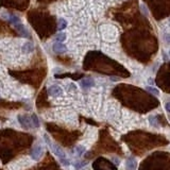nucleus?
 Wrapping results in <instances>:
<instances>
[{
	"instance_id": "17",
	"label": "nucleus",
	"mask_w": 170,
	"mask_h": 170,
	"mask_svg": "<svg viewBox=\"0 0 170 170\" xmlns=\"http://www.w3.org/2000/svg\"><path fill=\"white\" fill-rule=\"evenodd\" d=\"M166 38H168V39H167V42H168L170 44V36H169V35H166Z\"/></svg>"
},
{
	"instance_id": "14",
	"label": "nucleus",
	"mask_w": 170,
	"mask_h": 170,
	"mask_svg": "<svg viewBox=\"0 0 170 170\" xmlns=\"http://www.w3.org/2000/svg\"><path fill=\"white\" fill-rule=\"evenodd\" d=\"M31 120H32V123H33L34 127L35 128L39 127V120H38V118H37V116H36L35 114H33L32 116H31Z\"/></svg>"
},
{
	"instance_id": "16",
	"label": "nucleus",
	"mask_w": 170,
	"mask_h": 170,
	"mask_svg": "<svg viewBox=\"0 0 170 170\" xmlns=\"http://www.w3.org/2000/svg\"><path fill=\"white\" fill-rule=\"evenodd\" d=\"M165 108H166V111L168 113H170V102H167L166 105H165Z\"/></svg>"
},
{
	"instance_id": "4",
	"label": "nucleus",
	"mask_w": 170,
	"mask_h": 170,
	"mask_svg": "<svg viewBox=\"0 0 170 170\" xmlns=\"http://www.w3.org/2000/svg\"><path fill=\"white\" fill-rule=\"evenodd\" d=\"M18 121L19 123L21 124V127L25 128V129H30L31 128V121L27 116H23V115H19L18 116Z\"/></svg>"
},
{
	"instance_id": "8",
	"label": "nucleus",
	"mask_w": 170,
	"mask_h": 170,
	"mask_svg": "<svg viewBox=\"0 0 170 170\" xmlns=\"http://www.w3.org/2000/svg\"><path fill=\"white\" fill-rule=\"evenodd\" d=\"M15 28L17 29V31H19L20 33V35L23 36V37H29V32L27 31V29L23 27V25L21 23H18V25H16L15 26Z\"/></svg>"
},
{
	"instance_id": "18",
	"label": "nucleus",
	"mask_w": 170,
	"mask_h": 170,
	"mask_svg": "<svg viewBox=\"0 0 170 170\" xmlns=\"http://www.w3.org/2000/svg\"><path fill=\"white\" fill-rule=\"evenodd\" d=\"M169 53H170V52H169Z\"/></svg>"
},
{
	"instance_id": "9",
	"label": "nucleus",
	"mask_w": 170,
	"mask_h": 170,
	"mask_svg": "<svg viewBox=\"0 0 170 170\" xmlns=\"http://www.w3.org/2000/svg\"><path fill=\"white\" fill-rule=\"evenodd\" d=\"M34 50V46L32 42H26L23 46V53H30Z\"/></svg>"
},
{
	"instance_id": "2",
	"label": "nucleus",
	"mask_w": 170,
	"mask_h": 170,
	"mask_svg": "<svg viewBox=\"0 0 170 170\" xmlns=\"http://www.w3.org/2000/svg\"><path fill=\"white\" fill-rule=\"evenodd\" d=\"M42 153H44V149H42L40 146H36L34 147L32 151H31V157H32V160H38L40 157H42Z\"/></svg>"
},
{
	"instance_id": "7",
	"label": "nucleus",
	"mask_w": 170,
	"mask_h": 170,
	"mask_svg": "<svg viewBox=\"0 0 170 170\" xmlns=\"http://www.w3.org/2000/svg\"><path fill=\"white\" fill-rule=\"evenodd\" d=\"M4 17L7 18L11 23H13L14 26H16L18 23H20V18L16 15H14V14H5Z\"/></svg>"
},
{
	"instance_id": "15",
	"label": "nucleus",
	"mask_w": 170,
	"mask_h": 170,
	"mask_svg": "<svg viewBox=\"0 0 170 170\" xmlns=\"http://www.w3.org/2000/svg\"><path fill=\"white\" fill-rule=\"evenodd\" d=\"M141 10H143V12H144L145 15H148V10L146 9V8H145L144 4H141Z\"/></svg>"
},
{
	"instance_id": "11",
	"label": "nucleus",
	"mask_w": 170,
	"mask_h": 170,
	"mask_svg": "<svg viewBox=\"0 0 170 170\" xmlns=\"http://www.w3.org/2000/svg\"><path fill=\"white\" fill-rule=\"evenodd\" d=\"M85 147H83V146H81V145H79V146H77L75 147V152H77V155L78 156H82L83 155V153L85 152Z\"/></svg>"
},
{
	"instance_id": "10",
	"label": "nucleus",
	"mask_w": 170,
	"mask_h": 170,
	"mask_svg": "<svg viewBox=\"0 0 170 170\" xmlns=\"http://www.w3.org/2000/svg\"><path fill=\"white\" fill-rule=\"evenodd\" d=\"M67 27V21H66L64 18H60L59 20V26H58V30L59 31H62V30H64Z\"/></svg>"
},
{
	"instance_id": "13",
	"label": "nucleus",
	"mask_w": 170,
	"mask_h": 170,
	"mask_svg": "<svg viewBox=\"0 0 170 170\" xmlns=\"http://www.w3.org/2000/svg\"><path fill=\"white\" fill-rule=\"evenodd\" d=\"M146 89H147L149 93H151V94H153V95H155V96L160 95V90H158L157 88H155V87H152V86H147Z\"/></svg>"
},
{
	"instance_id": "6",
	"label": "nucleus",
	"mask_w": 170,
	"mask_h": 170,
	"mask_svg": "<svg viewBox=\"0 0 170 170\" xmlns=\"http://www.w3.org/2000/svg\"><path fill=\"white\" fill-rule=\"evenodd\" d=\"M80 85L83 88H90V87H93L95 85V82H94V80L92 78H86L80 81Z\"/></svg>"
},
{
	"instance_id": "5",
	"label": "nucleus",
	"mask_w": 170,
	"mask_h": 170,
	"mask_svg": "<svg viewBox=\"0 0 170 170\" xmlns=\"http://www.w3.org/2000/svg\"><path fill=\"white\" fill-rule=\"evenodd\" d=\"M53 51L56 53H64L67 51V48H66V46L64 45V44H62V42H56L54 45H53Z\"/></svg>"
},
{
	"instance_id": "3",
	"label": "nucleus",
	"mask_w": 170,
	"mask_h": 170,
	"mask_svg": "<svg viewBox=\"0 0 170 170\" xmlns=\"http://www.w3.org/2000/svg\"><path fill=\"white\" fill-rule=\"evenodd\" d=\"M125 167H127L128 170H136V167H137V160H136V158L133 156L129 157L127 160V163H125Z\"/></svg>"
},
{
	"instance_id": "12",
	"label": "nucleus",
	"mask_w": 170,
	"mask_h": 170,
	"mask_svg": "<svg viewBox=\"0 0 170 170\" xmlns=\"http://www.w3.org/2000/svg\"><path fill=\"white\" fill-rule=\"evenodd\" d=\"M65 39H66V34H65V33L60 32L59 34H56V42H64Z\"/></svg>"
},
{
	"instance_id": "1",
	"label": "nucleus",
	"mask_w": 170,
	"mask_h": 170,
	"mask_svg": "<svg viewBox=\"0 0 170 170\" xmlns=\"http://www.w3.org/2000/svg\"><path fill=\"white\" fill-rule=\"evenodd\" d=\"M62 88L60 87L59 85H51L49 88H48V94L51 97H59L62 95Z\"/></svg>"
}]
</instances>
